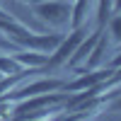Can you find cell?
Returning a JSON list of instances; mask_svg holds the SVG:
<instances>
[{
    "instance_id": "14",
    "label": "cell",
    "mask_w": 121,
    "mask_h": 121,
    "mask_svg": "<svg viewBox=\"0 0 121 121\" xmlns=\"http://www.w3.org/2000/svg\"><path fill=\"white\" fill-rule=\"evenodd\" d=\"M3 80H5V75H3V73H0V82H3Z\"/></svg>"
},
{
    "instance_id": "7",
    "label": "cell",
    "mask_w": 121,
    "mask_h": 121,
    "mask_svg": "<svg viewBox=\"0 0 121 121\" xmlns=\"http://www.w3.org/2000/svg\"><path fill=\"white\" fill-rule=\"evenodd\" d=\"M12 56H15L24 68H29V70H41V68L46 65V60H48V53H41V51H27V48H19V51H15Z\"/></svg>"
},
{
    "instance_id": "12",
    "label": "cell",
    "mask_w": 121,
    "mask_h": 121,
    "mask_svg": "<svg viewBox=\"0 0 121 121\" xmlns=\"http://www.w3.org/2000/svg\"><path fill=\"white\" fill-rule=\"evenodd\" d=\"M17 3H22V5H29V7H32L34 3H39V0H17Z\"/></svg>"
},
{
    "instance_id": "11",
    "label": "cell",
    "mask_w": 121,
    "mask_h": 121,
    "mask_svg": "<svg viewBox=\"0 0 121 121\" xmlns=\"http://www.w3.org/2000/svg\"><path fill=\"white\" fill-rule=\"evenodd\" d=\"M107 107L112 109V112H121V92H119V95H116V97H114V99H112V102H109Z\"/></svg>"
},
{
    "instance_id": "2",
    "label": "cell",
    "mask_w": 121,
    "mask_h": 121,
    "mask_svg": "<svg viewBox=\"0 0 121 121\" xmlns=\"http://www.w3.org/2000/svg\"><path fill=\"white\" fill-rule=\"evenodd\" d=\"M90 34V24L82 27H75V29H68V34H63V39L58 41V46L48 53V60L41 70H58V68H65L68 58L73 56V51L78 48V44Z\"/></svg>"
},
{
    "instance_id": "13",
    "label": "cell",
    "mask_w": 121,
    "mask_h": 121,
    "mask_svg": "<svg viewBox=\"0 0 121 121\" xmlns=\"http://www.w3.org/2000/svg\"><path fill=\"white\" fill-rule=\"evenodd\" d=\"M114 12H121V0H114Z\"/></svg>"
},
{
    "instance_id": "3",
    "label": "cell",
    "mask_w": 121,
    "mask_h": 121,
    "mask_svg": "<svg viewBox=\"0 0 121 121\" xmlns=\"http://www.w3.org/2000/svg\"><path fill=\"white\" fill-rule=\"evenodd\" d=\"M65 80L63 78H29L27 82L22 80L17 87H12L10 92L0 95V97H7L12 102H22L27 97H34V95H44V92H56V90L63 87Z\"/></svg>"
},
{
    "instance_id": "10",
    "label": "cell",
    "mask_w": 121,
    "mask_h": 121,
    "mask_svg": "<svg viewBox=\"0 0 121 121\" xmlns=\"http://www.w3.org/2000/svg\"><path fill=\"white\" fill-rule=\"evenodd\" d=\"M0 51H3V53H15V51H19V46H15L7 36L0 34Z\"/></svg>"
},
{
    "instance_id": "6",
    "label": "cell",
    "mask_w": 121,
    "mask_h": 121,
    "mask_svg": "<svg viewBox=\"0 0 121 121\" xmlns=\"http://www.w3.org/2000/svg\"><path fill=\"white\" fill-rule=\"evenodd\" d=\"M109 46H112V39H109V34L102 32L97 44H95V48H92V53L87 56L85 65L80 70H92V68H99V65H107L109 63Z\"/></svg>"
},
{
    "instance_id": "9",
    "label": "cell",
    "mask_w": 121,
    "mask_h": 121,
    "mask_svg": "<svg viewBox=\"0 0 121 121\" xmlns=\"http://www.w3.org/2000/svg\"><path fill=\"white\" fill-rule=\"evenodd\" d=\"M109 39H112V44H121V12H114L109 17Z\"/></svg>"
},
{
    "instance_id": "1",
    "label": "cell",
    "mask_w": 121,
    "mask_h": 121,
    "mask_svg": "<svg viewBox=\"0 0 121 121\" xmlns=\"http://www.w3.org/2000/svg\"><path fill=\"white\" fill-rule=\"evenodd\" d=\"M70 0H39L32 5V12L39 22H44L53 32H68L70 29Z\"/></svg>"
},
{
    "instance_id": "5",
    "label": "cell",
    "mask_w": 121,
    "mask_h": 121,
    "mask_svg": "<svg viewBox=\"0 0 121 121\" xmlns=\"http://www.w3.org/2000/svg\"><path fill=\"white\" fill-rule=\"evenodd\" d=\"M104 29H99V27H95L92 32H90L82 41L78 44V48L73 51V56L68 58V63H65V68L70 70V73H75V70H80L85 65V60H87V56L92 53V48H95V44H97V39H99V34H102Z\"/></svg>"
},
{
    "instance_id": "4",
    "label": "cell",
    "mask_w": 121,
    "mask_h": 121,
    "mask_svg": "<svg viewBox=\"0 0 121 121\" xmlns=\"http://www.w3.org/2000/svg\"><path fill=\"white\" fill-rule=\"evenodd\" d=\"M114 75V68L109 65H99V68H92V70H75V78L73 80H65L63 82V92L73 95V92H85L90 87H97L99 82H104Z\"/></svg>"
},
{
    "instance_id": "8",
    "label": "cell",
    "mask_w": 121,
    "mask_h": 121,
    "mask_svg": "<svg viewBox=\"0 0 121 121\" xmlns=\"http://www.w3.org/2000/svg\"><path fill=\"white\" fill-rule=\"evenodd\" d=\"M24 65L19 63V60L12 56V53H5V56H0V73H3L5 78H10V75H17V73H24Z\"/></svg>"
}]
</instances>
